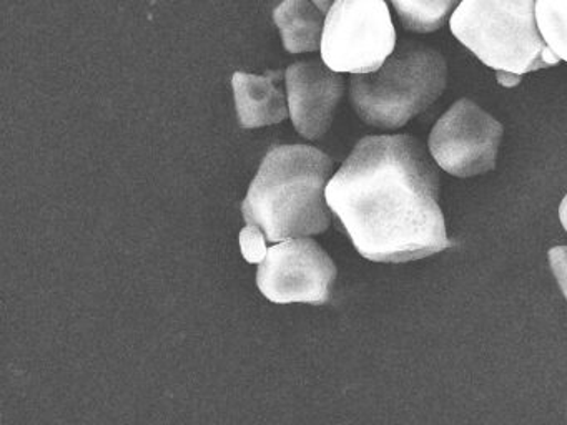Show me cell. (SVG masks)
I'll list each match as a JSON object with an SVG mask.
<instances>
[{
    "label": "cell",
    "mask_w": 567,
    "mask_h": 425,
    "mask_svg": "<svg viewBox=\"0 0 567 425\" xmlns=\"http://www.w3.org/2000/svg\"><path fill=\"white\" fill-rule=\"evenodd\" d=\"M324 195L370 261H416L454 246L437 203L440 173L413 136H364Z\"/></svg>",
    "instance_id": "1"
},
{
    "label": "cell",
    "mask_w": 567,
    "mask_h": 425,
    "mask_svg": "<svg viewBox=\"0 0 567 425\" xmlns=\"http://www.w3.org/2000/svg\"><path fill=\"white\" fill-rule=\"evenodd\" d=\"M333 166V158L315 146H274L241 205L245 222L270 242L327 231L333 211L324 191Z\"/></svg>",
    "instance_id": "2"
},
{
    "label": "cell",
    "mask_w": 567,
    "mask_h": 425,
    "mask_svg": "<svg viewBox=\"0 0 567 425\" xmlns=\"http://www.w3.org/2000/svg\"><path fill=\"white\" fill-rule=\"evenodd\" d=\"M537 0H461L451 15V32L497 82L516 86L524 73L559 62L536 23Z\"/></svg>",
    "instance_id": "3"
},
{
    "label": "cell",
    "mask_w": 567,
    "mask_h": 425,
    "mask_svg": "<svg viewBox=\"0 0 567 425\" xmlns=\"http://www.w3.org/2000/svg\"><path fill=\"white\" fill-rule=\"evenodd\" d=\"M446 76V60L437 50L401 43L380 69L353 73L351 105L368 125L401 128L440 99Z\"/></svg>",
    "instance_id": "4"
},
{
    "label": "cell",
    "mask_w": 567,
    "mask_h": 425,
    "mask_svg": "<svg viewBox=\"0 0 567 425\" xmlns=\"http://www.w3.org/2000/svg\"><path fill=\"white\" fill-rule=\"evenodd\" d=\"M396 49L384 0H334L324 19L321 60L334 72L370 73Z\"/></svg>",
    "instance_id": "5"
},
{
    "label": "cell",
    "mask_w": 567,
    "mask_h": 425,
    "mask_svg": "<svg viewBox=\"0 0 567 425\" xmlns=\"http://www.w3.org/2000/svg\"><path fill=\"white\" fill-rule=\"evenodd\" d=\"M334 279L333 259L308 236L285 239L267 248L258 262V288L277 304H327Z\"/></svg>",
    "instance_id": "6"
},
{
    "label": "cell",
    "mask_w": 567,
    "mask_h": 425,
    "mask_svg": "<svg viewBox=\"0 0 567 425\" xmlns=\"http://www.w3.org/2000/svg\"><path fill=\"white\" fill-rule=\"evenodd\" d=\"M503 125L471 100H457L430 133L437 166L460 178L483 175L496 166Z\"/></svg>",
    "instance_id": "7"
},
{
    "label": "cell",
    "mask_w": 567,
    "mask_h": 425,
    "mask_svg": "<svg viewBox=\"0 0 567 425\" xmlns=\"http://www.w3.org/2000/svg\"><path fill=\"white\" fill-rule=\"evenodd\" d=\"M285 83L295 128L305 138H321L343 99L341 72H334L323 60H305L288 66Z\"/></svg>",
    "instance_id": "8"
},
{
    "label": "cell",
    "mask_w": 567,
    "mask_h": 425,
    "mask_svg": "<svg viewBox=\"0 0 567 425\" xmlns=\"http://www.w3.org/2000/svg\"><path fill=\"white\" fill-rule=\"evenodd\" d=\"M284 72H268L267 75L235 72V106L241 128H260V126L281 123L290 115L288 95L281 89Z\"/></svg>",
    "instance_id": "9"
},
{
    "label": "cell",
    "mask_w": 567,
    "mask_h": 425,
    "mask_svg": "<svg viewBox=\"0 0 567 425\" xmlns=\"http://www.w3.org/2000/svg\"><path fill=\"white\" fill-rule=\"evenodd\" d=\"M327 13L313 0H284L274 20L290 53L317 52L321 46Z\"/></svg>",
    "instance_id": "10"
},
{
    "label": "cell",
    "mask_w": 567,
    "mask_h": 425,
    "mask_svg": "<svg viewBox=\"0 0 567 425\" xmlns=\"http://www.w3.org/2000/svg\"><path fill=\"white\" fill-rule=\"evenodd\" d=\"M408 30L430 33L441 29L457 0H391Z\"/></svg>",
    "instance_id": "11"
},
{
    "label": "cell",
    "mask_w": 567,
    "mask_h": 425,
    "mask_svg": "<svg viewBox=\"0 0 567 425\" xmlns=\"http://www.w3.org/2000/svg\"><path fill=\"white\" fill-rule=\"evenodd\" d=\"M536 23L550 52L567 62V0H537Z\"/></svg>",
    "instance_id": "12"
},
{
    "label": "cell",
    "mask_w": 567,
    "mask_h": 425,
    "mask_svg": "<svg viewBox=\"0 0 567 425\" xmlns=\"http://www.w3.org/2000/svg\"><path fill=\"white\" fill-rule=\"evenodd\" d=\"M264 231L257 226L248 225L244 231L240 232L241 251H244L245 259L250 262H260L264 259L267 248H265Z\"/></svg>",
    "instance_id": "13"
},
{
    "label": "cell",
    "mask_w": 567,
    "mask_h": 425,
    "mask_svg": "<svg viewBox=\"0 0 567 425\" xmlns=\"http://www.w3.org/2000/svg\"><path fill=\"white\" fill-rule=\"evenodd\" d=\"M549 256L550 269L556 276L557 284L563 291L564 298L567 299V246H556L547 252Z\"/></svg>",
    "instance_id": "14"
},
{
    "label": "cell",
    "mask_w": 567,
    "mask_h": 425,
    "mask_svg": "<svg viewBox=\"0 0 567 425\" xmlns=\"http://www.w3.org/2000/svg\"><path fill=\"white\" fill-rule=\"evenodd\" d=\"M559 218L560 222H563L564 229L567 231V195L564 196L563 203H560Z\"/></svg>",
    "instance_id": "15"
},
{
    "label": "cell",
    "mask_w": 567,
    "mask_h": 425,
    "mask_svg": "<svg viewBox=\"0 0 567 425\" xmlns=\"http://www.w3.org/2000/svg\"><path fill=\"white\" fill-rule=\"evenodd\" d=\"M313 2L317 3L324 13H327L328 9L333 6L334 0H313Z\"/></svg>",
    "instance_id": "16"
}]
</instances>
